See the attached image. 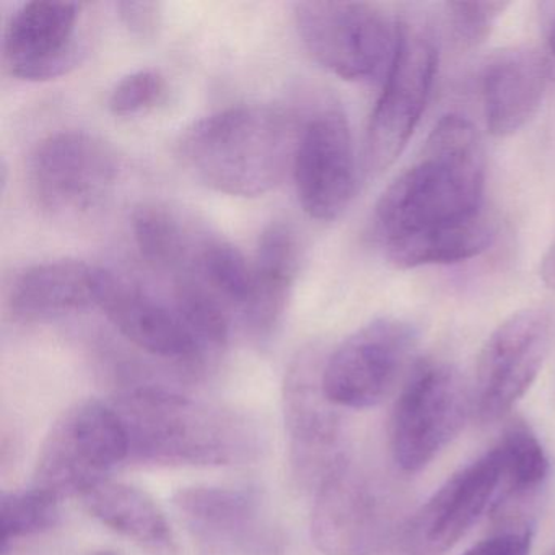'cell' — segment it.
I'll list each match as a JSON object with an SVG mask.
<instances>
[{"mask_svg": "<svg viewBox=\"0 0 555 555\" xmlns=\"http://www.w3.org/2000/svg\"><path fill=\"white\" fill-rule=\"evenodd\" d=\"M483 194L479 132L464 116H443L376 203L373 229L388 261L415 269L477 258L495 235Z\"/></svg>", "mask_w": 555, "mask_h": 555, "instance_id": "cell-1", "label": "cell"}, {"mask_svg": "<svg viewBox=\"0 0 555 555\" xmlns=\"http://www.w3.org/2000/svg\"><path fill=\"white\" fill-rule=\"evenodd\" d=\"M300 131L284 109L232 106L184 129L177 157L191 177L217 193L264 196L292 170Z\"/></svg>", "mask_w": 555, "mask_h": 555, "instance_id": "cell-2", "label": "cell"}, {"mask_svg": "<svg viewBox=\"0 0 555 555\" xmlns=\"http://www.w3.org/2000/svg\"><path fill=\"white\" fill-rule=\"evenodd\" d=\"M129 440V456L167 466H220L256 450L238 415L162 388H135L112 402Z\"/></svg>", "mask_w": 555, "mask_h": 555, "instance_id": "cell-3", "label": "cell"}, {"mask_svg": "<svg viewBox=\"0 0 555 555\" xmlns=\"http://www.w3.org/2000/svg\"><path fill=\"white\" fill-rule=\"evenodd\" d=\"M294 17L308 53L334 76L372 82L388 73L399 22L378 5L311 0L297 2Z\"/></svg>", "mask_w": 555, "mask_h": 555, "instance_id": "cell-4", "label": "cell"}, {"mask_svg": "<svg viewBox=\"0 0 555 555\" xmlns=\"http://www.w3.org/2000/svg\"><path fill=\"white\" fill-rule=\"evenodd\" d=\"M128 456V434L118 412L86 399L54 422L38 456L34 487L60 500L82 496Z\"/></svg>", "mask_w": 555, "mask_h": 555, "instance_id": "cell-5", "label": "cell"}, {"mask_svg": "<svg viewBox=\"0 0 555 555\" xmlns=\"http://www.w3.org/2000/svg\"><path fill=\"white\" fill-rule=\"evenodd\" d=\"M469 414L473 398L456 369L441 362L415 366L392 409L395 463L405 473L424 469L461 434Z\"/></svg>", "mask_w": 555, "mask_h": 555, "instance_id": "cell-6", "label": "cell"}, {"mask_svg": "<svg viewBox=\"0 0 555 555\" xmlns=\"http://www.w3.org/2000/svg\"><path fill=\"white\" fill-rule=\"evenodd\" d=\"M437 67L438 51L428 28L414 21L399 22L395 56L366 129L370 173L388 170L404 152L427 108Z\"/></svg>", "mask_w": 555, "mask_h": 555, "instance_id": "cell-7", "label": "cell"}, {"mask_svg": "<svg viewBox=\"0 0 555 555\" xmlns=\"http://www.w3.org/2000/svg\"><path fill=\"white\" fill-rule=\"evenodd\" d=\"M115 149L83 131H60L35 149L28 168L38 206L57 219H76L103 206L119 178Z\"/></svg>", "mask_w": 555, "mask_h": 555, "instance_id": "cell-8", "label": "cell"}, {"mask_svg": "<svg viewBox=\"0 0 555 555\" xmlns=\"http://www.w3.org/2000/svg\"><path fill=\"white\" fill-rule=\"evenodd\" d=\"M555 336L551 308L531 307L506 318L477 359L473 414L483 424L508 414L538 378Z\"/></svg>", "mask_w": 555, "mask_h": 555, "instance_id": "cell-9", "label": "cell"}, {"mask_svg": "<svg viewBox=\"0 0 555 555\" xmlns=\"http://www.w3.org/2000/svg\"><path fill=\"white\" fill-rule=\"evenodd\" d=\"M415 346L417 331L399 318H379L360 327L321 370L327 401L336 408H375L401 382Z\"/></svg>", "mask_w": 555, "mask_h": 555, "instance_id": "cell-10", "label": "cell"}, {"mask_svg": "<svg viewBox=\"0 0 555 555\" xmlns=\"http://www.w3.org/2000/svg\"><path fill=\"white\" fill-rule=\"evenodd\" d=\"M396 526L391 495L347 463L317 489L311 538L324 555H373L385 547Z\"/></svg>", "mask_w": 555, "mask_h": 555, "instance_id": "cell-11", "label": "cell"}, {"mask_svg": "<svg viewBox=\"0 0 555 555\" xmlns=\"http://www.w3.org/2000/svg\"><path fill=\"white\" fill-rule=\"evenodd\" d=\"M295 188L305 212L331 222L346 212L359 184L349 121L339 108H324L300 131L294 165Z\"/></svg>", "mask_w": 555, "mask_h": 555, "instance_id": "cell-12", "label": "cell"}, {"mask_svg": "<svg viewBox=\"0 0 555 555\" xmlns=\"http://www.w3.org/2000/svg\"><path fill=\"white\" fill-rule=\"evenodd\" d=\"M502 479L496 448L448 477L409 519L404 529L405 554H447L489 506Z\"/></svg>", "mask_w": 555, "mask_h": 555, "instance_id": "cell-13", "label": "cell"}, {"mask_svg": "<svg viewBox=\"0 0 555 555\" xmlns=\"http://www.w3.org/2000/svg\"><path fill=\"white\" fill-rule=\"evenodd\" d=\"M80 4L35 0L22 5L9 22L4 60L12 76L27 82L60 79L79 66Z\"/></svg>", "mask_w": 555, "mask_h": 555, "instance_id": "cell-14", "label": "cell"}, {"mask_svg": "<svg viewBox=\"0 0 555 555\" xmlns=\"http://www.w3.org/2000/svg\"><path fill=\"white\" fill-rule=\"evenodd\" d=\"M333 408L336 405L323 392L321 372L317 375L307 360H300L285 379V427L295 476L304 483H314L317 489L346 464L343 428Z\"/></svg>", "mask_w": 555, "mask_h": 555, "instance_id": "cell-15", "label": "cell"}, {"mask_svg": "<svg viewBox=\"0 0 555 555\" xmlns=\"http://www.w3.org/2000/svg\"><path fill=\"white\" fill-rule=\"evenodd\" d=\"M96 308L129 343L158 359L194 363L203 347L177 310H170L125 279L103 269Z\"/></svg>", "mask_w": 555, "mask_h": 555, "instance_id": "cell-16", "label": "cell"}, {"mask_svg": "<svg viewBox=\"0 0 555 555\" xmlns=\"http://www.w3.org/2000/svg\"><path fill=\"white\" fill-rule=\"evenodd\" d=\"M544 54L512 48L493 54L480 73L487 131L508 138L521 131L541 108L551 82Z\"/></svg>", "mask_w": 555, "mask_h": 555, "instance_id": "cell-17", "label": "cell"}, {"mask_svg": "<svg viewBox=\"0 0 555 555\" xmlns=\"http://www.w3.org/2000/svg\"><path fill=\"white\" fill-rule=\"evenodd\" d=\"M103 268L57 259L25 269L12 285L11 311L25 323L51 321L96 308Z\"/></svg>", "mask_w": 555, "mask_h": 555, "instance_id": "cell-18", "label": "cell"}, {"mask_svg": "<svg viewBox=\"0 0 555 555\" xmlns=\"http://www.w3.org/2000/svg\"><path fill=\"white\" fill-rule=\"evenodd\" d=\"M181 518L204 541L232 548L261 541L262 502L258 492L236 487H186L173 496Z\"/></svg>", "mask_w": 555, "mask_h": 555, "instance_id": "cell-19", "label": "cell"}, {"mask_svg": "<svg viewBox=\"0 0 555 555\" xmlns=\"http://www.w3.org/2000/svg\"><path fill=\"white\" fill-rule=\"evenodd\" d=\"M251 266V294L242 311L243 323L255 339L266 340L284 320L297 279L298 246L291 227L269 225Z\"/></svg>", "mask_w": 555, "mask_h": 555, "instance_id": "cell-20", "label": "cell"}, {"mask_svg": "<svg viewBox=\"0 0 555 555\" xmlns=\"http://www.w3.org/2000/svg\"><path fill=\"white\" fill-rule=\"evenodd\" d=\"M80 499L90 516L138 544L147 555H178L167 515L144 490L106 479Z\"/></svg>", "mask_w": 555, "mask_h": 555, "instance_id": "cell-21", "label": "cell"}, {"mask_svg": "<svg viewBox=\"0 0 555 555\" xmlns=\"http://www.w3.org/2000/svg\"><path fill=\"white\" fill-rule=\"evenodd\" d=\"M131 230L139 253L149 264L178 274L190 271L197 246L170 207L141 204L132 212Z\"/></svg>", "mask_w": 555, "mask_h": 555, "instance_id": "cell-22", "label": "cell"}, {"mask_svg": "<svg viewBox=\"0 0 555 555\" xmlns=\"http://www.w3.org/2000/svg\"><path fill=\"white\" fill-rule=\"evenodd\" d=\"M188 272L196 275L227 307L243 311L248 304L253 266L232 243L220 238L203 240Z\"/></svg>", "mask_w": 555, "mask_h": 555, "instance_id": "cell-23", "label": "cell"}, {"mask_svg": "<svg viewBox=\"0 0 555 555\" xmlns=\"http://www.w3.org/2000/svg\"><path fill=\"white\" fill-rule=\"evenodd\" d=\"M227 305L196 275L184 272L175 284V310L203 350L222 349L230 339Z\"/></svg>", "mask_w": 555, "mask_h": 555, "instance_id": "cell-24", "label": "cell"}, {"mask_svg": "<svg viewBox=\"0 0 555 555\" xmlns=\"http://www.w3.org/2000/svg\"><path fill=\"white\" fill-rule=\"evenodd\" d=\"M502 461V482L506 483V495L519 496L538 489L548 476V457L526 422H509L496 444Z\"/></svg>", "mask_w": 555, "mask_h": 555, "instance_id": "cell-25", "label": "cell"}, {"mask_svg": "<svg viewBox=\"0 0 555 555\" xmlns=\"http://www.w3.org/2000/svg\"><path fill=\"white\" fill-rule=\"evenodd\" d=\"M61 500L53 493L31 487L24 492H4L0 496L2 555L14 542L50 531L60 522Z\"/></svg>", "mask_w": 555, "mask_h": 555, "instance_id": "cell-26", "label": "cell"}, {"mask_svg": "<svg viewBox=\"0 0 555 555\" xmlns=\"http://www.w3.org/2000/svg\"><path fill=\"white\" fill-rule=\"evenodd\" d=\"M167 80L160 70L141 69L122 77L109 93L108 108L113 115L128 118L141 115L164 102Z\"/></svg>", "mask_w": 555, "mask_h": 555, "instance_id": "cell-27", "label": "cell"}, {"mask_svg": "<svg viewBox=\"0 0 555 555\" xmlns=\"http://www.w3.org/2000/svg\"><path fill=\"white\" fill-rule=\"evenodd\" d=\"M508 8V2H448L444 14L451 37L460 47H479Z\"/></svg>", "mask_w": 555, "mask_h": 555, "instance_id": "cell-28", "label": "cell"}, {"mask_svg": "<svg viewBox=\"0 0 555 555\" xmlns=\"http://www.w3.org/2000/svg\"><path fill=\"white\" fill-rule=\"evenodd\" d=\"M122 25L134 37L154 38L162 25V8L157 2H118L116 4Z\"/></svg>", "mask_w": 555, "mask_h": 555, "instance_id": "cell-29", "label": "cell"}, {"mask_svg": "<svg viewBox=\"0 0 555 555\" xmlns=\"http://www.w3.org/2000/svg\"><path fill=\"white\" fill-rule=\"evenodd\" d=\"M532 531L529 526L513 531L500 532L474 544L463 555H529Z\"/></svg>", "mask_w": 555, "mask_h": 555, "instance_id": "cell-30", "label": "cell"}, {"mask_svg": "<svg viewBox=\"0 0 555 555\" xmlns=\"http://www.w3.org/2000/svg\"><path fill=\"white\" fill-rule=\"evenodd\" d=\"M545 63H547L551 79L555 80V17L552 18L548 27L547 41H545Z\"/></svg>", "mask_w": 555, "mask_h": 555, "instance_id": "cell-31", "label": "cell"}, {"mask_svg": "<svg viewBox=\"0 0 555 555\" xmlns=\"http://www.w3.org/2000/svg\"><path fill=\"white\" fill-rule=\"evenodd\" d=\"M96 555H115V554H108V552H102V554H96Z\"/></svg>", "mask_w": 555, "mask_h": 555, "instance_id": "cell-32", "label": "cell"}, {"mask_svg": "<svg viewBox=\"0 0 555 555\" xmlns=\"http://www.w3.org/2000/svg\"><path fill=\"white\" fill-rule=\"evenodd\" d=\"M552 555H555V551H554V552H552Z\"/></svg>", "mask_w": 555, "mask_h": 555, "instance_id": "cell-33", "label": "cell"}]
</instances>
